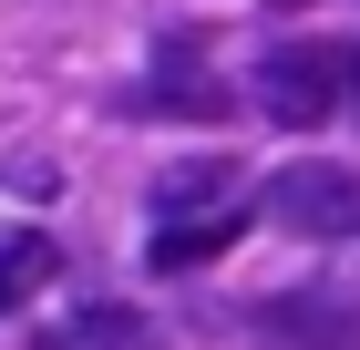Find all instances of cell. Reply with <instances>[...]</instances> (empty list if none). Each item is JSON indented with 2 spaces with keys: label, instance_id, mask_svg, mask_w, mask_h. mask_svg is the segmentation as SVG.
I'll list each match as a JSON object with an SVG mask.
<instances>
[{
  "label": "cell",
  "instance_id": "6da1fadb",
  "mask_svg": "<svg viewBox=\"0 0 360 350\" xmlns=\"http://www.w3.org/2000/svg\"><path fill=\"white\" fill-rule=\"evenodd\" d=\"M248 93H257V113H268V124L319 135V124L340 113V93H350V73H340V52H319V42H268V52H257V73H248Z\"/></svg>",
  "mask_w": 360,
  "mask_h": 350
},
{
  "label": "cell",
  "instance_id": "5b68a950",
  "mask_svg": "<svg viewBox=\"0 0 360 350\" xmlns=\"http://www.w3.org/2000/svg\"><path fill=\"white\" fill-rule=\"evenodd\" d=\"M226 196H237V155L217 144V155H186V165H165L144 206H155V227H195V216H226Z\"/></svg>",
  "mask_w": 360,
  "mask_h": 350
},
{
  "label": "cell",
  "instance_id": "52a82bcc",
  "mask_svg": "<svg viewBox=\"0 0 360 350\" xmlns=\"http://www.w3.org/2000/svg\"><path fill=\"white\" fill-rule=\"evenodd\" d=\"M248 237V206H226V216H195V227H155V278H186V268H217L226 247Z\"/></svg>",
  "mask_w": 360,
  "mask_h": 350
},
{
  "label": "cell",
  "instance_id": "277c9868",
  "mask_svg": "<svg viewBox=\"0 0 360 350\" xmlns=\"http://www.w3.org/2000/svg\"><path fill=\"white\" fill-rule=\"evenodd\" d=\"M124 113H134V124H217V113H226V82L195 73V42H165L155 82H134Z\"/></svg>",
  "mask_w": 360,
  "mask_h": 350
},
{
  "label": "cell",
  "instance_id": "ba28073f",
  "mask_svg": "<svg viewBox=\"0 0 360 350\" xmlns=\"http://www.w3.org/2000/svg\"><path fill=\"white\" fill-rule=\"evenodd\" d=\"M41 278H62V247L41 237V227H11V237H0V309H31Z\"/></svg>",
  "mask_w": 360,
  "mask_h": 350
},
{
  "label": "cell",
  "instance_id": "7a4b0ae2",
  "mask_svg": "<svg viewBox=\"0 0 360 350\" xmlns=\"http://www.w3.org/2000/svg\"><path fill=\"white\" fill-rule=\"evenodd\" d=\"M237 330H248L257 350H360V289L309 278V289H288V299H257Z\"/></svg>",
  "mask_w": 360,
  "mask_h": 350
},
{
  "label": "cell",
  "instance_id": "3957f363",
  "mask_svg": "<svg viewBox=\"0 0 360 350\" xmlns=\"http://www.w3.org/2000/svg\"><path fill=\"white\" fill-rule=\"evenodd\" d=\"M268 227H288V237H360V175L330 155H299L288 175H268Z\"/></svg>",
  "mask_w": 360,
  "mask_h": 350
},
{
  "label": "cell",
  "instance_id": "9c48e42d",
  "mask_svg": "<svg viewBox=\"0 0 360 350\" xmlns=\"http://www.w3.org/2000/svg\"><path fill=\"white\" fill-rule=\"evenodd\" d=\"M340 73H350V93H360V52H340Z\"/></svg>",
  "mask_w": 360,
  "mask_h": 350
},
{
  "label": "cell",
  "instance_id": "8992f818",
  "mask_svg": "<svg viewBox=\"0 0 360 350\" xmlns=\"http://www.w3.org/2000/svg\"><path fill=\"white\" fill-rule=\"evenodd\" d=\"M31 350H165V330L144 309H124V299H93V309H62Z\"/></svg>",
  "mask_w": 360,
  "mask_h": 350
}]
</instances>
